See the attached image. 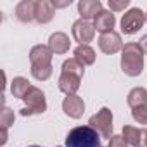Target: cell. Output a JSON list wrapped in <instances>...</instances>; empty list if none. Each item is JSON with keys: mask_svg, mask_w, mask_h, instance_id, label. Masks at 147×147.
<instances>
[{"mask_svg": "<svg viewBox=\"0 0 147 147\" xmlns=\"http://www.w3.org/2000/svg\"><path fill=\"white\" fill-rule=\"evenodd\" d=\"M121 69L126 76H140L144 71V52L138 43H125L121 50Z\"/></svg>", "mask_w": 147, "mask_h": 147, "instance_id": "obj_1", "label": "cell"}, {"mask_svg": "<svg viewBox=\"0 0 147 147\" xmlns=\"http://www.w3.org/2000/svg\"><path fill=\"white\" fill-rule=\"evenodd\" d=\"M66 147H100V135L88 125L76 126L66 135Z\"/></svg>", "mask_w": 147, "mask_h": 147, "instance_id": "obj_2", "label": "cell"}, {"mask_svg": "<svg viewBox=\"0 0 147 147\" xmlns=\"http://www.w3.org/2000/svg\"><path fill=\"white\" fill-rule=\"evenodd\" d=\"M26 102V107L21 109V116H33V114H43L47 111V100L45 94L38 87H31L28 94L23 99Z\"/></svg>", "mask_w": 147, "mask_h": 147, "instance_id": "obj_3", "label": "cell"}, {"mask_svg": "<svg viewBox=\"0 0 147 147\" xmlns=\"http://www.w3.org/2000/svg\"><path fill=\"white\" fill-rule=\"evenodd\" d=\"M88 126H92L100 135V138H111L113 137V111L109 107L99 109L88 119Z\"/></svg>", "mask_w": 147, "mask_h": 147, "instance_id": "obj_4", "label": "cell"}, {"mask_svg": "<svg viewBox=\"0 0 147 147\" xmlns=\"http://www.w3.org/2000/svg\"><path fill=\"white\" fill-rule=\"evenodd\" d=\"M145 21V12L138 7H133L130 11H126L121 18V31L125 35H135L142 26H144Z\"/></svg>", "mask_w": 147, "mask_h": 147, "instance_id": "obj_5", "label": "cell"}, {"mask_svg": "<svg viewBox=\"0 0 147 147\" xmlns=\"http://www.w3.org/2000/svg\"><path fill=\"white\" fill-rule=\"evenodd\" d=\"M71 35L80 45H88V42H92L95 36V26H94V23L80 18L78 21L73 23Z\"/></svg>", "mask_w": 147, "mask_h": 147, "instance_id": "obj_6", "label": "cell"}, {"mask_svg": "<svg viewBox=\"0 0 147 147\" xmlns=\"http://www.w3.org/2000/svg\"><path fill=\"white\" fill-rule=\"evenodd\" d=\"M123 42H121V35L116 31H109V33H102L99 36V49L104 54H116L119 50H123Z\"/></svg>", "mask_w": 147, "mask_h": 147, "instance_id": "obj_7", "label": "cell"}, {"mask_svg": "<svg viewBox=\"0 0 147 147\" xmlns=\"http://www.w3.org/2000/svg\"><path fill=\"white\" fill-rule=\"evenodd\" d=\"M62 111L66 116H69L73 119H80L85 113V102L78 95H67L62 100Z\"/></svg>", "mask_w": 147, "mask_h": 147, "instance_id": "obj_8", "label": "cell"}, {"mask_svg": "<svg viewBox=\"0 0 147 147\" xmlns=\"http://www.w3.org/2000/svg\"><path fill=\"white\" fill-rule=\"evenodd\" d=\"M52 55L54 52L50 50L49 45H35L30 50V61L31 66H52Z\"/></svg>", "mask_w": 147, "mask_h": 147, "instance_id": "obj_9", "label": "cell"}, {"mask_svg": "<svg viewBox=\"0 0 147 147\" xmlns=\"http://www.w3.org/2000/svg\"><path fill=\"white\" fill-rule=\"evenodd\" d=\"M55 7L52 0H36V11H35V21L40 24H47L54 19Z\"/></svg>", "mask_w": 147, "mask_h": 147, "instance_id": "obj_10", "label": "cell"}, {"mask_svg": "<svg viewBox=\"0 0 147 147\" xmlns=\"http://www.w3.org/2000/svg\"><path fill=\"white\" fill-rule=\"evenodd\" d=\"M80 82H82V78L76 76V75H71V73H61L57 87L66 95H76V92L80 88Z\"/></svg>", "mask_w": 147, "mask_h": 147, "instance_id": "obj_11", "label": "cell"}, {"mask_svg": "<svg viewBox=\"0 0 147 147\" xmlns=\"http://www.w3.org/2000/svg\"><path fill=\"white\" fill-rule=\"evenodd\" d=\"M100 11H104L100 0H80L78 2V14L82 16V19H95Z\"/></svg>", "mask_w": 147, "mask_h": 147, "instance_id": "obj_12", "label": "cell"}, {"mask_svg": "<svg viewBox=\"0 0 147 147\" xmlns=\"http://www.w3.org/2000/svg\"><path fill=\"white\" fill-rule=\"evenodd\" d=\"M35 11H36V2L33 0H21L16 5V18L21 23H31L35 21Z\"/></svg>", "mask_w": 147, "mask_h": 147, "instance_id": "obj_13", "label": "cell"}, {"mask_svg": "<svg viewBox=\"0 0 147 147\" xmlns=\"http://www.w3.org/2000/svg\"><path fill=\"white\" fill-rule=\"evenodd\" d=\"M114 24H116V18H114V14H113L111 11H100L99 16L94 19L95 31H100V35H102V33L114 31V30H113Z\"/></svg>", "mask_w": 147, "mask_h": 147, "instance_id": "obj_14", "label": "cell"}, {"mask_svg": "<svg viewBox=\"0 0 147 147\" xmlns=\"http://www.w3.org/2000/svg\"><path fill=\"white\" fill-rule=\"evenodd\" d=\"M69 45H71L69 36L66 33H62V31H55L49 38V47H50V50L54 54H66L69 50Z\"/></svg>", "mask_w": 147, "mask_h": 147, "instance_id": "obj_15", "label": "cell"}, {"mask_svg": "<svg viewBox=\"0 0 147 147\" xmlns=\"http://www.w3.org/2000/svg\"><path fill=\"white\" fill-rule=\"evenodd\" d=\"M126 102L131 109H137V107H145L147 106V90L144 87H135L130 90L128 97H126Z\"/></svg>", "mask_w": 147, "mask_h": 147, "instance_id": "obj_16", "label": "cell"}, {"mask_svg": "<svg viewBox=\"0 0 147 147\" xmlns=\"http://www.w3.org/2000/svg\"><path fill=\"white\" fill-rule=\"evenodd\" d=\"M73 54H75V59L78 62H82L83 66H92L95 62V57H97L95 55V50L90 45H78Z\"/></svg>", "mask_w": 147, "mask_h": 147, "instance_id": "obj_17", "label": "cell"}, {"mask_svg": "<svg viewBox=\"0 0 147 147\" xmlns=\"http://www.w3.org/2000/svg\"><path fill=\"white\" fill-rule=\"evenodd\" d=\"M30 88H31L30 82H28L26 78H23V76L14 78L12 83H11V92H12V95H14L16 99H24V95L28 94Z\"/></svg>", "mask_w": 147, "mask_h": 147, "instance_id": "obj_18", "label": "cell"}, {"mask_svg": "<svg viewBox=\"0 0 147 147\" xmlns=\"http://www.w3.org/2000/svg\"><path fill=\"white\" fill-rule=\"evenodd\" d=\"M140 137H142V130L137 128V126H123V138L128 145L131 147H138L140 145Z\"/></svg>", "mask_w": 147, "mask_h": 147, "instance_id": "obj_19", "label": "cell"}, {"mask_svg": "<svg viewBox=\"0 0 147 147\" xmlns=\"http://www.w3.org/2000/svg\"><path fill=\"white\" fill-rule=\"evenodd\" d=\"M62 73H71V75H76L80 78H83V73H85V66L82 62H78L75 57L73 59H66L62 62Z\"/></svg>", "mask_w": 147, "mask_h": 147, "instance_id": "obj_20", "label": "cell"}, {"mask_svg": "<svg viewBox=\"0 0 147 147\" xmlns=\"http://www.w3.org/2000/svg\"><path fill=\"white\" fill-rule=\"evenodd\" d=\"M31 76L38 82H45L52 76V66H31Z\"/></svg>", "mask_w": 147, "mask_h": 147, "instance_id": "obj_21", "label": "cell"}, {"mask_svg": "<svg viewBox=\"0 0 147 147\" xmlns=\"http://www.w3.org/2000/svg\"><path fill=\"white\" fill-rule=\"evenodd\" d=\"M11 125H14V111H11L9 107H4L0 113V126L2 130H9Z\"/></svg>", "mask_w": 147, "mask_h": 147, "instance_id": "obj_22", "label": "cell"}, {"mask_svg": "<svg viewBox=\"0 0 147 147\" xmlns=\"http://www.w3.org/2000/svg\"><path fill=\"white\" fill-rule=\"evenodd\" d=\"M107 5H109L111 12L114 14V12H121V11H125V9L130 5V0H109Z\"/></svg>", "mask_w": 147, "mask_h": 147, "instance_id": "obj_23", "label": "cell"}, {"mask_svg": "<svg viewBox=\"0 0 147 147\" xmlns=\"http://www.w3.org/2000/svg\"><path fill=\"white\" fill-rule=\"evenodd\" d=\"M131 116L133 119L138 123V125H147V106L145 107H137L131 111Z\"/></svg>", "mask_w": 147, "mask_h": 147, "instance_id": "obj_24", "label": "cell"}, {"mask_svg": "<svg viewBox=\"0 0 147 147\" xmlns=\"http://www.w3.org/2000/svg\"><path fill=\"white\" fill-rule=\"evenodd\" d=\"M128 144L125 142V138H123V135H113L111 138H109V145L107 147H126Z\"/></svg>", "mask_w": 147, "mask_h": 147, "instance_id": "obj_25", "label": "cell"}, {"mask_svg": "<svg viewBox=\"0 0 147 147\" xmlns=\"http://www.w3.org/2000/svg\"><path fill=\"white\" fill-rule=\"evenodd\" d=\"M138 47L142 49V52H144V54H147V35H144V36L138 40Z\"/></svg>", "mask_w": 147, "mask_h": 147, "instance_id": "obj_26", "label": "cell"}, {"mask_svg": "<svg viewBox=\"0 0 147 147\" xmlns=\"http://www.w3.org/2000/svg\"><path fill=\"white\" fill-rule=\"evenodd\" d=\"M138 147H147V128L142 130V137H140V145Z\"/></svg>", "mask_w": 147, "mask_h": 147, "instance_id": "obj_27", "label": "cell"}, {"mask_svg": "<svg viewBox=\"0 0 147 147\" xmlns=\"http://www.w3.org/2000/svg\"><path fill=\"white\" fill-rule=\"evenodd\" d=\"M71 4V0H66V2H55V0H54V7L57 9V7H67Z\"/></svg>", "mask_w": 147, "mask_h": 147, "instance_id": "obj_28", "label": "cell"}, {"mask_svg": "<svg viewBox=\"0 0 147 147\" xmlns=\"http://www.w3.org/2000/svg\"><path fill=\"white\" fill-rule=\"evenodd\" d=\"M28 147H42V145H28Z\"/></svg>", "mask_w": 147, "mask_h": 147, "instance_id": "obj_29", "label": "cell"}, {"mask_svg": "<svg viewBox=\"0 0 147 147\" xmlns=\"http://www.w3.org/2000/svg\"><path fill=\"white\" fill-rule=\"evenodd\" d=\"M145 21H147V12H145Z\"/></svg>", "mask_w": 147, "mask_h": 147, "instance_id": "obj_30", "label": "cell"}, {"mask_svg": "<svg viewBox=\"0 0 147 147\" xmlns=\"http://www.w3.org/2000/svg\"><path fill=\"white\" fill-rule=\"evenodd\" d=\"M55 147H62V145H55Z\"/></svg>", "mask_w": 147, "mask_h": 147, "instance_id": "obj_31", "label": "cell"}, {"mask_svg": "<svg viewBox=\"0 0 147 147\" xmlns=\"http://www.w3.org/2000/svg\"><path fill=\"white\" fill-rule=\"evenodd\" d=\"M100 147H102V145H100Z\"/></svg>", "mask_w": 147, "mask_h": 147, "instance_id": "obj_32", "label": "cell"}]
</instances>
